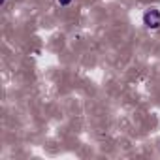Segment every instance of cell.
Segmentation results:
<instances>
[{"label": "cell", "instance_id": "obj_1", "mask_svg": "<svg viewBox=\"0 0 160 160\" xmlns=\"http://www.w3.org/2000/svg\"><path fill=\"white\" fill-rule=\"evenodd\" d=\"M143 25L149 30H158L160 28V10L156 8H149L143 13Z\"/></svg>", "mask_w": 160, "mask_h": 160}, {"label": "cell", "instance_id": "obj_2", "mask_svg": "<svg viewBox=\"0 0 160 160\" xmlns=\"http://www.w3.org/2000/svg\"><path fill=\"white\" fill-rule=\"evenodd\" d=\"M58 4H60V6H70L72 0H58Z\"/></svg>", "mask_w": 160, "mask_h": 160}, {"label": "cell", "instance_id": "obj_3", "mask_svg": "<svg viewBox=\"0 0 160 160\" xmlns=\"http://www.w3.org/2000/svg\"><path fill=\"white\" fill-rule=\"evenodd\" d=\"M4 4H6V0H2V6H4Z\"/></svg>", "mask_w": 160, "mask_h": 160}]
</instances>
